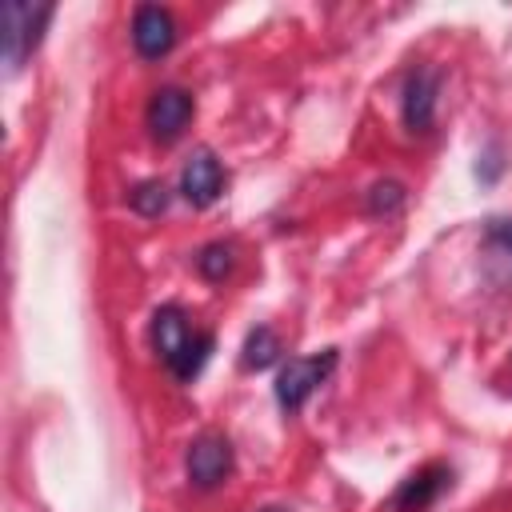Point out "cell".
Masks as SVG:
<instances>
[{"label":"cell","mask_w":512,"mask_h":512,"mask_svg":"<svg viewBox=\"0 0 512 512\" xmlns=\"http://www.w3.org/2000/svg\"><path fill=\"white\" fill-rule=\"evenodd\" d=\"M184 468H188V480L196 488H216L228 472H232V444L216 432L200 436L188 444V456H184Z\"/></svg>","instance_id":"5"},{"label":"cell","mask_w":512,"mask_h":512,"mask_svg":"<svg viewBox=\"0 0 512 512\" xmlns=\"http://www.w3.org/2000/svg\"><path fill=\"white\" fill-rule=\"evenodd\" d=\"M152 344H156L160 360L172 368L176 380H196L200 368L212 356V336L196 332L176 304L156 308V316H152Z\"/></svg>","instance_id":"1"},{"label":"cell","mask_w":512,"mask_h":512,"mask_svg":"<svg viewBox=\"0 0 512 512\" xmlns=\"http://www.w3.org/2000/svg\"><path fill=\"white\" fill-rule=\"evenodd\" d=\"M436 92H440V76L436 68L420 64L408 72L404 80V96H400V116H404V128L408 132H428L432 128V116H436Z\"/></svg>","instance_id":"4"},{"label":"cell","mask_w":512,"mask_h":512,"mask_svg":"<svg viewBox=\"0 0 512 512\" xmlns=\"http://www.w3.org/2000/svg\"><path fill=\"white\" fill-rule=\"evenodd\" d=\"M480 264L496 288H512V220H488L484 224Z\"/></svg>","instance_id":"10"},{"label":"cell","mask_w":512,"mask_h":512,"mask_svg":"<svg viewBox=\"0 0 512 512\" xmlns=\"http://www.w3.org/2000/svg\"><path fill=\"white\" fill-rule=\"evenodd\" d=\"M276 356H280V336H276L268 324L252 328L248 340H244V348H240V364H244L248 372H260V368L276 364Z\"/></svg>","instance_id":"11"},{"label":"cell","mask_w":512,"mask_h":512,"mask_svg":"<svg viewBox=\"0 0 512 512\" xmlns=\"http://www.w3.org/2000/svg\"><path fill=\"white\" fill-rule=\"evenodd\" d=\"M176 44V24L164 8L156 4H140L136 16H132V48L144 56V60H160L168 48Z\"/></svg>","instance_id":"9"},{"label":"cell","mask_w":512,"mask_h":512,"mask_svg":"<svg viewBox=\"0 0 512 512\" xmlns=\"http://www.w3.org/2000/svg\"><path fill=\"white\" fill-rule=\"evenodd\" d=\"M128 200H132V208H136L140 216H160V212L168 208V188H164L160 180H144V184H136V188L128 192Z\"/></svg>","instance_id":"12"},{"label":"cell","mask_w":512,"mask_h":512,"mask_svg":"<svg viewBox=\"0 0 512 512\" xmlns=\"http://www.w3.org/2000/svg\"><path fill=\"white\" fill-rule=\"evenodd\" d=\"M180 192L192 208H208L224 192V164L208 148H196L180 172Z\"/></svg>","instance_id":"6"},{"label":"cell","mask_w":512,"mask_h":512,"mask_svg":"<svg viewBox=\"0 0 512 512\" xmlns=\"http://www.w3.org/2000/svg\"><path fill=\"white\" fill-rule=\"evenodd\" d=\"M148 132H152V140H176L180 132H184V124L192 120V96L184 92V88H160V92H152V100H148Z\"/></svg>","instance_id":"7"},{"label":"cell","mask_w":512,"mask_h":512,"mask_svg":"<svg viewBox=\"0 0 512 512\" xmlns=\"http://www.w3.org/2000/svg\"><path fill=\"white\" fill-rule=\"evenodd\" d=\"M196 268H200L204 280L220 284V280L232 272V248H228V244H208V248L196 256Z\"/></svg>","instance_id":"13"},{"label":"cell","mask_w":512,"mask_h":512,"mask_svg":"<svg viewBox=\"0 0 512 512\" xmlns=\"http://www.w3.org/2000/svg\"><path fill=\"white\" fill-rule=\"evenodd\" d=\"M332 368H336V348H324V352H312V356H292L276 376V404L284 412L304 408V400L328 380Z\"/></svg>","instance_id":"3"},{"label":"cell","mask_w":512,"mask_h":512,"mask_svg":"<svg viewBox=\"0 0 512 512\" xmlns=\"http://www.w3.org/2000/svg\"><path fill=\"white\" fill-rule=\"evenodd\" d=\"M444 488H452V468H444V464H424V468H416L408 480H400V488H396V496H392V508H396V512H424L428 504L440 500Z\"/></svg>","instance_id":"8"},{"label":"cell","mask_w":512,"mask_h":512,"mask_svg":"<svg viewBox=\"0 0 512 512\" xmlns=\"http://www.w3.org/2000/svg\"><path fill=\"white\" fill-rule=\"evenodd\" d=\"M400 204H404V188H400L396 180H380V184H372V192H368V212L388 216V212H396Z\"/></svg>","instance_id":"14"},{"label":"cell","mask_w":512,"mask_h":512,"mask_svg":"<svg viewBox=\"0 0 512 512\" xmlns=\"http://www.w3.org/2000/svg\"><path fill=\"white\" fill-rule=\"evenodd\" d=\"M48 20H52V4H24V0H8L4 4L0 40H4V64H8V72H16L36 52Z\"/></svg>","instance_id":"2"}]
</instances>
